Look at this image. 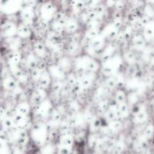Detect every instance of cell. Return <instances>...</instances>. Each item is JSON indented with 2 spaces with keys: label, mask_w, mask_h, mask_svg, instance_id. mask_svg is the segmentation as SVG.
<instances>
[{
  "label": "cell",
  "mask_w": 154,
  "mask_h": 154,
  "mask_svg": "<svg viewBox=\"0 0 154 154\" xmlns=\"http://www.w3.org/2000/svg\"><path fill=\"white\" fill-rule=\"evenodd\" d=\"M29 29L25 25H21L18 27L17 29V33L20 37H28V34H29Z\"/></svg>",
  "instance_id": "cell-4"
},
{
  "label": "cell",
  "mask_w": 154,
  "mask_h": 154,
  "mask_svg": "<svg viewBox=\"0 0 154 154\" xmlns=\"http://www.w3.org/2000/svg\"><path fill=\"white\" fill-rule=\"evenodd\" d=\"M17 32L16 26L12 23H6L2 27V33L5 37L10 38L14 36V35Z\"/></svg>",
  "instance_id": "cell-1"
},
{
  "label": "cell",
  "mask_w": 154,
  "mask_h": 154,
  "mask_svg": "<svg viewBox=\"0 0 154 154\" xmlns=\"http://www.w3.org/2000/svg\"><path fill=\"white\" fill-rule=\"evenodd\" d=\"M2 85L5 90H14L17 87V82L14 78L11 76H8L3 79Z\"/></svg>",
  "instance_id": "cell-2"
},
{
  "label": "cell",
  "mask_w": 154,
  "mask_h": 154,
  "mask_svg": "<svg viewBox=\"0 0 154 154\" xmlns=\"http://www.w3.org/2000/svg\"><path fill=\"white\" fill-rule=\"evenodd\" d=\"M2 125L6 130H10V129H11L14 126L13 119L8 117H7L2 120Z\"/></svg>",
  "instance_id": "cell-3"
}]
</instances>
